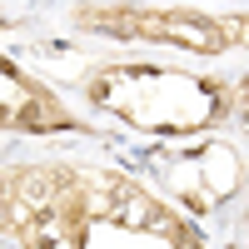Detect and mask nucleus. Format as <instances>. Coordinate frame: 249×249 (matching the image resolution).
Wrapping results in <instances>:
<instances>
[{
	"mask_svg": "<svg viewBox=\"0 0 249 249\" xmlns=\"http://www.w3.org/2000/svg\"><path fill=\"white\" fill-rule=\"evenodd\" d=\"M85 105L155 140H195L244 115V85L170 60H100L80 80Z\"/></svg>",
	"mask_w": 249,
	"mask_h": 249,
	"instance_id": "nucleus-2",
	"label": "nucleus"
},
{
	"mask_svg": "<svg viewBox=\"0 0 249 249\" xmlns=\"http://www.w3.org/2000/svg\"><path fill=\"white\" fill-rule=\"evenodd\" d=\"M0 234L15 249H204L164 195L85 160L0 164Z\"/></svg>",
	"mask_w": 249,
	"mask_h": 249,
	"instance_id": "nucleus-1",
	"label": "nucleus"
},
{
	"mask_svg": "<svg viewBox=\"0 0 249 249\" xmlns=\"http://www.w3.org/2000/svg\"><path fill=\"white\" fill-rule=\"evenodd\" d=\"M70 25L120 40V45H164L184 55H224V50H239L244 40V15H210L195 5H135V0L75 5Z\"/></svg>",
	"mask_w": 249,
	"mask_h": 249,
	"instance_id": "nucleus-3",
	"label": "nucleus"
},
{
	"mask_svg": "<svg viewBox=\"0 0 249 249\" xmlns=\"http://www.w3.org/2000/svg\"><path fill=\"white\" fill-rule=\"evenodd\" d=\"M160 184L170 190V204L190 219L214 214L244 195V150L219 135H195V140H170L160 150Z\"/></svg>",
	"mask_w": 249,
	"mask_h": 249,
	"instance_id": "nucleus-4",
	"label": "nucleus"
},
{
	"mask_svg": "<svg viewBox=\"0 0 249 249\" xmlns=\"http://www.w3.org/2000/svg\"><path fill=\"white\" fill-rule=\"evenodd\" d=\"M0 130H10V135H65V130H85V124L75 120V110L40 75H30L20 60L0 55Z\"/></svg>",
	"mask_w": 249,
	"mask_h": 249,
	"instance_id": "nucleus-5",
	"label": "nucleus"
}]
</instances>
